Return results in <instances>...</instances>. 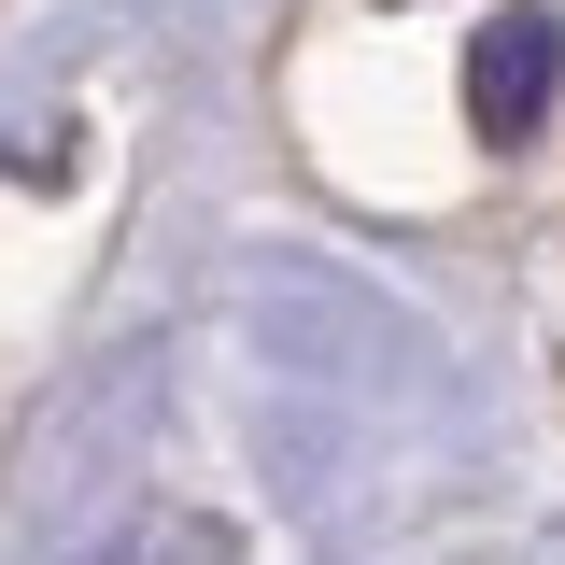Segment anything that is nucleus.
<instances>
[{
    "mask_svg": "<svg viewBox=\"0 0 565 565\" xmlns=\"http://www.w3.org/2000/svg\"><path fill=\"white\" fill-rule=\"evenodd\" d=\"M114 565H226V523H141Z\"/></svg>",
    "mask_w": 565,
    "mask_h": 565,
    "instance_id": "f257e3e1",
    "label": "nucleus"
}]
</instances>
